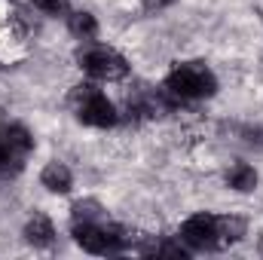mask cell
Here are the masks:
<instances>
[{"instance_id": "cell-10", "label": "cell", "mask_w": 263, "mask_h": 260, "mask_svg": "<svg viewBox=\"0 0 263 260\" xmlns=\"http://www.w3.org/2000/svg\"><path fill=\"white\" fill-rule=\"evenodd\" d=\"M70 31L77 34V37H95L98 34V25H95V18L89 15V12H73L70 15Z\"/></svg>"}, {"instance_id": "cell-2", "label": "cell", "mask_w": 263, "mask_h": 260, "mask_svg": "<svg viewBox=\"0 0 263 260\" xmlns=\"http://www.w3.org/2000/svg\"><path fill=\"white\" fill-rule=\"evenodd\" d=\"M73 239L89 254H117L129 245V236H123V230L104 227L101 220H77Z\"/></svg>"}, {"instance_id": "cell-4", "label": "cell", "mask_w": 263, "mask_h": 260, "mask_svg": "<svg viewBox=\"0 0 263 260\" xmlns=\"http://www.w3.org/2000/svg\"><path fill=\"white\" fill-rule=\"evenodd\" d=\"M73 104H77V117H80V123H86V126L107 129V126L117 123V110H114V104H110L95 86H77V92H73Z\"/></svg>"}, {"instance_id": "cell-3", "label": "cell", "mask_w": 263, "mask_h": 260, "mask_svg": "<svg viewBox=\"0 0 263 260\" xmlns=\"http://www.w3.org/2000/svg\"><path fill=\"white\" fill-rule=\"evenodd\" d=\"M165 86H168V92L178 95V98H208V95H214L217 80H214V73L205 65H196V62H193V65L175 67V70L168 73Z\"/></svg>"}, {"instance_id": "cell-11", "label": "cell", "mask_w": 263, "mask_h": 260, "mask_svg": "<svg viewBox=\"0 0 263 260\" xmlns=\"http://www.w3.org/2000/svg\"><path fill=\"white\" fill-rule=\"evenodd\" d=\"M98 217H101V211L95 202H80L73 208V220H98Z\"/></svg>"}, {"instance_id": "cell-5", "label": "cell", "mask_w": 263, "mask_h": 260, "mask_svg": "<svg viewBox=\"0 0 263 260\" xmlns=\"http://www.w3.org/2000/svg\"><path fill=\"white\" fill-rule=\"evenodd\" d=\"M80 65L86 73L98 77V80H123L129 73V65L123 55H117L114 49H89L80 55Z\"/></svg>"}, {"instance_id": "cell-1", "label": "cell", "mask_w": 263, "mask_h": 260, "mask_svg": "<svg viewBox=\"0 0 263 260\" xmlns=\"http://www.w3.org/2000/svg\"><path fill=\"white\" fill-rule=\"evenodd\" d=\"M34 147L31 132L18 123H3L0 126V181L15 178L25 169V159Z\"/></svg>"}, {"instance_id": "cell-13", "label": "cell", "mask_w": 263, "mask_h": 260, "mask_svg": "<svg viewBox=\"0 0 263 260\" xmlns=\"http://www.w3.org/2000/svg\"><path fill=\"white\" fill-rule=\"evenodd\" d=\"M150 6H168V3H175V0H147Z\"/></svg>"}, {"instance_id": "cell-6", "label": "cell", "mask_w": 263, "mask_h": 260, "mask_svg": "<svg viewBox=\"0 0 263 260\" xmlns=\"http://www.w3.org/2000/svg\"><path fill=\"white\" fill-rule=\"evenodd\" d=\"M181 239L190 248H196V251H214V248H220V242H217V217L214 214H193L181 227Z\"/></svg>"}, {"instance_id": "cell-7", "label": "cell", "mask_w": 263, "mask_h": 260, "mask_svg": "<svg viewBox=\"0 0 263 260\" xmlns=\"http://www.w3.org/2000/svg\"><path fill=\"white\" fill-rule=\"evenodd\" d=\"M25 239H28L31 245H37V248H46V245H52V239H55V230H52L49 217H43V214H34V217L28 220V227H25Z\"/></svg>"}, {"instance_id": "cell-8", "label": "cell", "mask_w": 263, "mask_h": 260, "mask_svg": "<svg viewBox=\"0 0 263 260\" xmlns=\"http://www.w3.org/2000/svg\"><path fill=\"white\" fill-rule=\"evenodd\" d=\"M40 181H43V187H46V190H52V193H67V190H70V184H73L70 169L62 165V162H49V165L43 169Z\"/></svg>"}, {"instance_id": "cell-9", "label": "cell", "mask_w": 263, "mask_h": 260, "mask_svg": "<svg viewBox=\"0 0 263 260\" xmlns=\"http://www.w3.org/2000/svg\"><path fill=\"white\" fill-rule=\"evenodd\" d=\"M227 184H230L233 190H242V193H248V190H254V187H257V175H254V169H251V165H245V162H236V165L227 172Z\"/></svg>"}, {"instance_id": "cell-12", "label": "cell", "mask_w": 263, "mask_h": 260, "mask_svg": "<svg viewBox=\"0 0 263 260\" xmlns=\"http://www.w3.org/2000/svg\"><path fill=\"white\" fill-rule=\"evenodd\" d=\"M34 6L43 9V12H49V15H59V12L67 9V0H34Z\"/></svg>"}]
</instances>
